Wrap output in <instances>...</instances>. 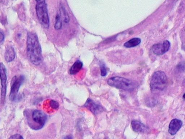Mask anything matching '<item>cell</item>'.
I'll list each match as a JSON object with an SVG mask.
<instances>
[{
	"label": "cell",
	"instance_id": "1",
	"mask_svg": "<svg viewBox=\"0 0 185 139\" xmlns=\"http://www.w3.org/2000/svg\"><path fill=\"white\" fill-rule=\"evenodd\" d=\"M27 56L29 61L38 66L43 61L42 49L37 36L32 32H28L27 38Z\"/></svg>",
	"mask_w": 185,
	"mask_h": 139
},
{
	"label": "cell",
	"instance_id": "2",
	"mask_svg": "<svg viewBox=\"0 0 185 139\" xmlns=\"http://www.w3.org/2000/svg\"><path fill=\"white\" fill-rule=\"evenodd\" d=\"M29 126L34 130H37L43 128L46 123L47 116L44 112L39 110H34L30 115L27 116Z\"/></svg>",
	"mask_w": 185,
	"mask_h": 139
},
{
	"label": "cell",
	"instance_id": "3",
	"mask_svg": "<svg viewBox=\"0 0 185 139\" xmlns=\"http://www.w3.org/2000/svg\"><path fill=\"white\" fill-rule=\"evenodd\" d=\"M108 83L111 86L128 91H133L137 86L135 82L119 77L110 78L108 80Z\"/></svg>",
	"mask_w": 185,
	"mask_h": 139
},
{
	"label": "cell",
	"instance_id": "4",
	"mask_svg": "<svg viewBox=\"0 0 185 139\" xmlns=\"http://www.w3.org/2000/svg\"><path fill=\"white\" fill-rule=\"evenodd\" d=\"M167 78L164 72L158 71L154 72L150 82V87L152 91L163 90L166 86Z\"/></svg>",
	"mask_w": 185,
	"mask_h": 139
},
{
	"label": "cell",
	"instance_id": "5",
	"mask_svg": "<svg viewBox=\"0 0 185 139\" xmlns=\"http://www.w3.org/2000/svg\"><path fill=\"white\" fill-rule=\"evenodd\" d=\"M36 5V13L39 19L45 27L49 26V19L47 5L45 1H38Z\"/></svg>",
	"mask_w": 185,
	"mask_h": 139
},
{
	"label": "cell",
	"instance_id": "6",
	"mask_svg": "<svg viewBox=\"0 0 185 139\" xmlns=\"http://www.w3.org/2000/svg\"><path fill=\"white\" fill-rule=\"evenodd\" d=\"M24 76H15L11 82V88L9 99L11 101H14L18 96V93L21 85L24 81Z\"/></svg>",
	"mask_w": 185,
	"mask_h": 139
},
{
	"label": "cell",
	"instance_id": "7",
	"mask_svg": "<svg viewBox=\"0 0 185 139\" xmlns=\"http://www.w3.org/2000/svg\"><path fill=\"white\" fill-rule=\"evenodd\" d=\"M0 78L1 81V100L4 102L6 93L7 76L5 66L2 63H0Z\"/></svg>",
	"mask_w": 185,
	"mask_h": 139
},
{
	"label": "cell",
	"instance_id": "8",
	"mask_svg": "<svg viewBox=\"0 0 185 139\" xmlns=\"http://www.w3.org/2000/svg\"><path fill=\"white\" fill-rule=\"evenodd\" d=\"M170 46V43L166 40L163 43L153 45L152 47V50L154 54L157 55H163L169 50Z\"/></svg>",
	"mask_w": 185,
	"mask_h": 139
},
{
	"label": "cell",
	"instance_id": "9",
	"mask_svg": "<svg viewBox=\"0 0 185 139\" xmlns=\"http://www.w3.org/2000/svg\"><path fill=\"white\" fill-rule=\"evenodd\" d=\"M84 106L95 115H98L103 111V108L102 106L96 104L92 100L89 98L87 99Z\"/></svg>",
	"mask_w": 185,
	"mask_h": 139
},
{
	"label": "cell",
	"instance_id": "10",
	"mask_svg": "<svg viewBox=\"0 0 185 139\" xmlns=\"http://www.w3.org/2000/svg\"><path fill=\"white\" fill-rule=\"evenodd\" d=\"M182 125V122L180 120L175 119L172 120L169 126V133L172 136L175 135L180 130Z\"/></svg>",
	"mask_w": 185,
	"mask_h": 139
},
{
	"label": "cell",
	"instance_id": "11",
	"mask_svg": "<svg viewBox=\"0 0 185 139\" xmlns=\"http://www.w3.org/2000/svg\"><path fill=\"white\" fill-rule=\"evenodd\" d=\"M131 126L133 130L137 133H144L148 130V127L146 125L138 120L132 121Z\"/></svg>",
	"mask_w": 185,
	"mask_h": 139
},
{
	"label": "cell",
	"instance_id": "12",
	"mask_svg": "<svg viewBox=\"0 0 185 139\" xmlns=\"http://www.w3.org/2000/svg\"><path fill=\"white\" fill-rule=\"evenodd\" d=\"M15 53L14 49L11 46L8 47L5 50V57L8 62L12 61L15 58Z\"/></svg>",
	"mask_w": 185,
	"mask_h": 139
},
{
	"label": "cell",
	"instance_id": "13",
	"mask_svg": "<svg viewBox=\"0 0 185 139\" xmlns=\"http://www.w3.org/2000/svg\"><path fill=\"white\" fill-rule=\"evenodd\" d=\"M83 66V63L80 60L76 61L70 68V73L71 75H75L81 71Z\"/></svg>",
	"mask_w": 185,
	"mask_h": 139
},
{
	"label": "cell",
	"instance_id": "14",
	"mask_svg": "<svg viewBox=\"0 0 185 139\" xmlns=\"http://www.w3.org/2000/svg\"><path fill=\"white\" fill-rule=\"evenodd\" d=\"M141 40L139 38H134L129 40L124 44V46L127 48L134 47L140 44Z\"/></svg>",
	"mask_w": 185,
	"mask_h": 139
},
{
	"label": "cell",
	"instance_id": "15",
	"mask_svg": "<svg viewBox=\"0 0 185 139\" xmlns=\"http://www.w3.org/2000/svg\"><path fill=\"white\" fill-rule=\"evenodd\" d=\"M62 27V23L60 15H57L56 17L55 28L57 30H60Z\"/></svg>",
	"mask_w": 185,
	"mask_h": 139
},
{
	"label": "cell",
	"instance_id": "16",
	"mask_svg": "<svg viewBox=\"0 0 185 139\" xmlns=\"http://www.w3.org/2000/svg\"><path fill=\"white\" fill-rule=\"evenodd\" d=\"M100 68L101 69V75L102 77H105L107 74V70L106 67L105 65L103 63L101 62L100 64Z\"/></svg>",
	"mask_w": 185,
	"mask_h": 139
},
{
	"label": "cell",
	"instance_id": "17",
	"mask_svg": "<svg viewBox=\"0 0 185 139\" xmlns=\"http://www.w3.org/2000/svg\"><path fill=\"white\" fill-rule=\"evenodd\" d=\"M50 105L51 107L53 109H57L59 107L58 103L54 100H51L50 102Z\"/></svg>",
	"mask_w": 185,
	"mask_h": 139
},
{
	"label": "cell",
	"instance_id": "18",
	"mask_svg": "<svg viewBox=\"0 0 185 139\" xmlns=\"http://www.w3.org/2000/svg\"><path fill=\"white\" fill-rule=\"evenodd\" d=\"M61 12H62L63 15L64 22L67 23L69 22V17L67 13L66 12L65 10L64 9L62 8V11Z\"/></svg>",
	"mask_w": 185,
	"mask_h": 139
},
{
	"label": "cell",
	"instance_id": "19",
	"mask_svg": "<svg viewBox=\"0 0 185 139\" xmlns=\"http://www.w3.org/2000/svg\"><path fill=\"white\" fill-rule=\"evenodd\" d=\"M9 139H24V138L21 135L17 134L11 136Z\"/></svg>",
	"mask_w": 185,
	"mask_h": 139
},
{
	"label": "cell",
	"instance_id": "20",
	"mask_svg": "<svg viewBox=\"0 0 185 139\" xmlns=\"http://www.w3.org/2000/svg\"><path fill=\"white\" fill-rule=\"evenodd\" d=\"M5 39V36L2 32H0V43L2 42Z\"/></svg>",
	"mask_w": 185,
	"mask_h": 139
},
{
	"label": "cell",
	"instance_id": "21",
	"mask_svg": "<svg viewBox=\"0 0 185 139\" xmlns=\"http://www.w3.org/2000/svg\"><path fill=\"white\" fill-rule=\"evenodd\" d=\"M64 139H73V137L71 135H67L65 137Z\"/></svg>",
	"mask_w": 185,
	"mask_h": 139
}]
</instances>
